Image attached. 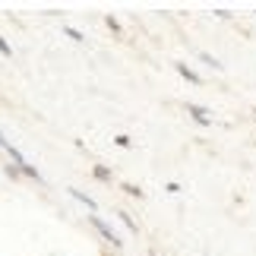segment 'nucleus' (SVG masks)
Masks as SVG:
<instances>
[{
  "mask_svg": "<svg viewBox=\"0 0 256 256\" xmlns=\"http://www.w3.org/2000/svg\"><path fill=\"white\" fill-rule=\"evenodd\" d=\"M88 222L95 224V228H98V234H102V238H104L108 244H114V247H120V240H117V234H114L111 228H108V224H104L102 218H98V215H88Z\"/></svg>",
  "mask_w": 256,
  "mask_h": 256,
  "instance_id": "obj_1",
  "label": "nucleus"
},
{
  "mask_svg": "<svg viewBox=\"0 0 256 256\" xmlns=\"http://www.w3.org/2000/svg\"><path fill=\"white\" fill-rule=\"evenodd\" d=\"M186 111H190V114H193L200 124H212V120H209V111H206L202 104H186Z\"/></svg>",
  "mask_w": 256,
  "mask_h": 256,
  "instance_id": "obj_2",
  "label": "nucleus"
},
{
  "mask_svg": "<svg viewBox=\"0 0 256 256\" xmlns=\"http://www.w3.org/2000/svg\"><path fill=\"white\" fill-rule=\"evenodd\" d=\"M177 73H180L184 80H190V82H200V76H196V73L190 70V66H184V64H177Z\"/></svg>",
  "mask_w": 256,
  "mask_h": 256,
  "instance_id": "obj_3",
  "label": "nucleus"
},
{
  "mask_svg": "<svg viewBox=\"0 0 256 256\" xmlns=\"http://www.w3.org/2000/svg\"><path fill=\"white\" fill-rule=\"evenodd\" d=\"M70 193H73V196H76V200H80V202H86V206H88V209H92V212H95V202H92V200H88V196H86V193H80V190H70Z\"/></svg>",
  "mask_w": 256,
  "mask_h": 256,
  "instance_id": "obj_4",
  "label": "nucleus"
},
{
  "mask_svg": "<svg viewBox=\"0 0 256 256\" xmlns=\"http://www.w3.org/2000/svg\"><path fill=\"white\" fill-rule=\"evenodd\" d=\"M202 60H206V64H209V66H215V70H222V64H218V60H215V57H212V54H206V51H202Z\"/></svg>",
  "mask_w": 256,
  "mask_h": 256,
  "instance_id": "obj_5",
  "label": "nucleus"
},
{
  "mask_svg": "<svg viewBox=\"0 0 256 256\" xmlns=\"http://www.w3.org/2000/svg\"><path fill=\"white\" fill-rule=\"evenodd\" d=\"M120 218H124V224H126V228H130V231H136V222L130 218V215H126V212H120Z\"/></svg>",
  "mask_w": 256,
  "mask_h": 256,
  "instance_id": "obj_6",
  "label": "nucleus"
},
{
  "mask_svg": "<svg viewBox=\"0 0 256 256\" xmlns=\"http://www.w3.org/2000/svg\"><path fill=\"white\" fill-rule=\"evenodd\" d=\"M124 190H126V193H130V196H142V190H136V186H133V184H126V186H124Z\"/></svg>",
  "mask_w": 256,
  "mask_h": 256,
  "instance_id": "obj_7",
  "label": "nucleus"
},
{
  "mask_svg": "<svg viewBox=\"0 0 256 256\" xmlns=\"http://www.w3.org/2000/svg\"><path fill=\"white\" fill-rule=\"evenodd\" d=\"M95 177H102V180H108L111 174H108V168H95Z\"/></svg>",
  "mask_w": 256,
  "mask_h": 256,
  "instance_id": "obj_8",
  "label": "nucleus"
},
{
  "mask_svg": "<svg viewBox=\"0 0 256 256\" xmlns=\"http://www.w3.org/2000/svg\"><path fill=\"white\" fill-rule=\"evenodd\" d=\"M0 54H4V57H10V48H6V42H4V38H0Z\"/></svg>",
  "mask_w": 256,
  "mask_h": 256,
  "instance_id": "obj_9",
  "label": "nucleus"
}]
</instances>
